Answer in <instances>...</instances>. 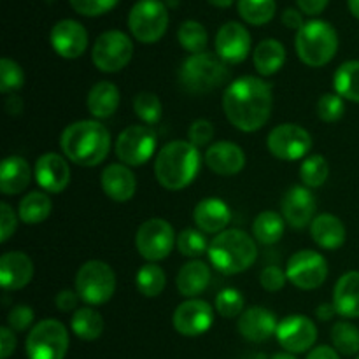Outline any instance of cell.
Masks as SVG:
<instances>
[{"label": "cell", "instance_id": "6da1fadb", "mask_svg": "<svg viewBox=\"0 0 359 359\" xmlns=\"http://www.w3.org/2000/svg\"><path fill=\"white\" fill-rule=\"evenodd\" d=\"M272 86L255 76H242L230 83L223 95V111L228 121L245 133L258 132L272 114Z\"/></svg>", "mask_w": 359, "mask_h": 359}, {"label": "cell", "instance_id": "7a4b0ae2", "mask_svg": "<svg viewBox=\"0 0 359 359\" xmlns=\"http://www.w3.org/2000/svg\"><path fill=\"white\" fill-rule=\"evenodd\" d=\"M60 147L72 163L86 168L97 167L111 151V133L95 119H81L63 130Z\"/></svg>", "mask_w": 359, "mask_h": 359}, {"label": "cell", "instance_id": "3957f363", "mask_svg": "<svg viewBox=\"0 0 359 359\" xmlns=\"http://www.w3.org/2000/svg\"><path fill=\"white\" fill-rule=\"evenodd\" d=\"M202 158L198 147L189 140H172L165 144L154 160L156 181L168 191L184 189L195 181L200 172Z\"/></svg>", "mask_w": 359, "mask_h": 359}, {"label": "cell", "instance_id": "277c9868", "mask_svg": "<svg viewBox=\"0 0 359 359\" xmlns=\"http://www.w3.org/2000/svg\"><path fill=\"white\" fill-rule=\"evenodd\" d=\"M207 256L217 272L235 276L252 266L258 258V248L251 235L233 228L221 231L210 241Z\"/></svg>", "mask_w": 359, "mask_h": 359}, {"label": "cell", "instance_id": "5b68a950", "mask_svg": "<svg viewBox=\"0 0 359 359\" xmlns=\"http://www.w3.org/2000/svg\"><path fill=\"white\" fill-rule=\"evenodd\" d=\"M230 72L223 60L212 53L191 55L179 67L177 79L189 95H205L223 86Z\"/></svg>", "mask_w": 359, "mask_h": 359}, {"label": "cell", "instance_id": "8992f818", "mask_svg": "<svg viewBox=\"0 0 359 359\" xmlns=\"http://www.w3.org/2000/svg\"><path fill=\"white\" fill-rule=\"evenodd\" d=\"M294 46L298 58L305 65L318 69L328 65L335 58L339 51V35L328 21L312 20L298 30Z\"/></svg>", "mask_w": 359, "mask_h": 359}, {"label": "cell", "instance_id": "52a82bcc", "mask_svg": "<svg viewBox=\"0 0 359 359\" xmlns=\"http://www.w3.org/2000/svg\"><path fill=\"white\" fill-rule=\"evenodd\" d=\"M76 291L90 307L107 304L116 291V273L112 266L100 259L83 263L76 273Z\"/></svg>", "mask_w": 359, "mask_h": 359}, {"label": "cell", "instance_id": "ba28073f", "mask_svg": "<svg viewBox=\"0 0 359 359\" xmlns=\"http://www.w3.org/2000/svg\"><path fill=\"white\" fill-rule=\"evenodd\" d=\"M28 359H65L69 351V332L56 319H44L30 330L27 337Z\"/></svg>", "mask_w": 359, "mask_h": 359}, {"label": "cell", "instance_id": "9c48e42d", "mask_svg": "<svg viewBox=\"0 0 359 359\" xmlns=\"http://www.w3.org/2000/svg\"><path fill=\"white\" fill-rule=\"evenodd\" d=\"M128 27L133 37L142 44L158 42L168 28L167 7L160 0H139L130 11Z\"/></svg>", "mask_w": 359, "mask_h": 359}, {"label": "cell", "instance_id": "30bf717a", "mask_svg": "<svg viewBox=\"0 0 359 359\" xmlns=\"http://www.w3.org/2000/svg\"><path fill=\"white\" fill-rule=\"evenodd\" d=\"M177 242L174 228L161 217H151L144 221L135 233L137 252L149 263L168 258Z\"/></svg>", "mask_w": 359, "mask_h": 359}, {"label": "cell", "instance_id": "8fae6325", "mask_svg": "<svg viewBox=\"0 0 359 359\" xmlns=\"http://www.w3.org/2000/svg\"><path fill=\"white\" fill-rule=\"evenodd\" d=\"M133 56V42L125 32L109 30L104 32L95 41L91 49L93 65L102 72H119L130 63Z\"/></svg>", "mask_w": 359, "mask_h": 359}, {"label": "cell", "instance_id": "7c38bea8", "mask_svg": "<svg viewBox=\"0 0 359 359\" xmlns=\"http://www.w3.org/2000/svg\"><path fill=\"white\" fill-rule=\"evenodd\" d=\"M116 156L126 167H140L153 158L156 151V133L147 125H132L116 139Z\"/></svg>", "mask_w": 359, "mask_h": 359}, {"label": "cell", "instance_id": "4fadbf2b", "mask_svg": "<svg viewBox=\"0 0 359 359\" xmlns=\"http://www.w3.org/2000/svg\"><path fill=\"white\" fill-rule=\"evenodd\" d=\"M286 277L298 290H318L328 279V263L318 251L302 249L287 259Z\"/></svg>", "mask_w": 359, "mask_h": 359}, {"label": "cell", "instance_id": "5bb4252c", "mask_svg": "<svg viewBox=\"0 0 359 359\" xmlns=\"http://www.w3.org/2000/svg\"><path fill=\"white\" fill-rule=\"evenodd\" d=\"M266 147L272 153V156L283 161H294L307 156L312 147V137L304 126L284 123V125L276 126L269 133Z\"/></svg>", "mask_w": 359, "mask_h": 359}, {"label": "cell", "instance_id": "9a60e30c", "mask_svg": "<svg viewBox=\"0 0 359 359\" xmlns=\"http://www.w3.org/2000/svg\"><path fill=\"white\" fill-rule=\"evenodd\" d=\"M277 342L291 354H300L311 349L318 340V328L314 321L302 314H293L279 323L276 332Z\"/></svg>", "mask_w": 359, "mask_h": 359}, {"label": "cell", "instance_id": "2e32d148", "mask_svg": "<svg viewBox=\"0 0 359 359\" xmlns=\"http://www.w3.org/2000/svg\"><path fill=\"white\" fill-rule=\"evenodd\" d=\"M174 328L182 337H200L209 332L214 323V311L205 300L188 298L174 312Z\"/></svg>", "mask_w": 359, "mask_h": 359}, {"label": "cell", "instance_id": "e0dca14e", "mask_svg": "<svg viewBox=\"0 0 359 359\" xmlns=\"http://www.w3.org/2000/svg\"><path fill=\"white\" fill-rule=\"evenodd\" d=\"M251 53V35L238 21H228L216 34V55L228 65L242 63Z\"/></svg>", "mask_w": 359, "mask_h": 359}, {"label": "cell", "instance_id": "ac0fdd59", "mask_svg": "<svg viewBox=\"0 0 359 359\" xmlns=\"http://www.w3.org/2000/svg\"><path fill=\"white\" fill-rule=\"evenodd\" d=\"M316 209H318V202L307 186L290 188L284 193L283 202H280L284 221L297 230L309 226L314 221Z\"/></svg>", "mask_w": 359, "mask_h": 359}, {"label": "cell", "instance_id": "d6986e66", "mask_svg": "<svg viewBox=\"0 0 359 359\" xmlns=\"http://www.w3.org/2000/svg\"><path fill=\"white\" fill-rule=\"evenodd\" d=\"M49 41H51V46L56 55L67 60H76L86 51L88 32L77 21L62 20L51 28Z\"/></svg>", "mask_w": 359, "mask_h": 359}, {"label": "cell", "instance_id": "ffe728a7", "mask_svg": "<svg viewBox=\"0 0 359 359\" xmlns=\"http://www.w3.org/2000/svg\"><path fill=\"white\" fill-rule=\"evenodd\" d=\"M70 177V167L69 161L56 153H46L37 158L35 163V181L41 186L42 191L51 193V195H58V193L65 191L69 186Z\"/></svg>", "mask_w": 359, "mask_h": 359}, {"label": "cell", "instance_id": "44dd1931", "mask_svg": "<svg viewBox=\"0 0 359 359\" xmlns=\"http://www.w3.org/2000/svg\"><path fill=\"white\" fill-rule=\"evenodd\" d=\"M277 326H279V323H277L276 314L269 311V309L259 307V305L242 312L237 323L238 333L245 340L255 344H262L269 340L272 335H276Z\"/></svg>", "mask_w": 359, "mask_h": 359}, {"label": "cell", "instance_id": "7402d4cb", "mask_svg": "<svg viewBox=\"0 0 359 359\" xmlns=\"http://www.w3.org/2000/svg\"><path fill=\"white\" fill-rule=\"evenodd\" d=\"M205 165L217 175H237L245 167V154L238 144L221 140L205 151Z\"/></svg>", "mask_w": 359, "mask_h": 359}, {"label": "cell", "instance_id": "603a6c76", "mask_svg": "<svg viewBox=\"0 0 359 359\" xmlns=\"http://www.w3.org/2000/svg\"><path fill=\"white\" fill-rule=\"evenodd\" d=\"M34 279V263L25 252L9 251L0 256V284L6 291L23 290Z\"/></svg>", "mask_w": 359, "mask_h": 359}, {"label": "cell", "instance_id": "cb8c5ba5", "mask_svg": "<svg viewBox=\"0 0 359 359\" xmlns=\"http://www.w3.org/2000/svg\"><path fill=\"white\" fill-rule=\"evenodd\" d=\"M100 184L105 195L119 203L132 200L137 191L135 174L123 163H112L105 167L100 175Z\"/></svg>", "mask_w": 359, "mask_h": 359}, {"label": "cell", "instance_id": "d4e9b609", "mask_svg": "<svg viewBox=\"0 0 359 359\" xmlns=\"http://www.w3.org/2000/svg\"><path fill=\"white\" fill-rule=\"evenodd\" d=\"M193 221L203 233H221L231 221V210L219 198H203L193 210Z\"/></svg>", "mask_w": 359, "mask_h": 359}, {"label": "cell", "instance_id": "484cf974", "mask_svg": "<svg viewBox=\"0 0 359 359\" xmlns=\"http://www.w3.org/2000/svg\"><path fill=\"white\" fill-rule=\"evenodd\" d=\"M332 304L335 305L337 314L342 318H359V272L353 270L337 280Z\"/></svg>", "mask_w": 359, "mask_h": 359}, {"label": "cell", "instance_id": "4316f807", "mask_svg": "<svg viewBox=\"0 0 359 359\" xmlns=\"http://www.w3.org/2000/svg\"><path fill=\"white\" fill-rule=\"evenodd\" d=\"M311 237L326 251H335L346 242L347 231L342 221L333 214H319L311 223Z\"/></svg>", "mask_w": 359, "mask_h": 359}, {"label": "cell", "instance_id": "83f0119b", "mask_svg": "<svg viewBox=\"0 0 359 359\" xmlns=\"http://www.w3.org/2000/svg\"><path fill=\"white\" fill-rule=\"evenodd\" d=\"M210 269L200 259H191L181 266L175 277L179 294L186 298H196L209 287Z\"/></svg>", "mask_w": 359, "mask_h": 359}, {"label": "cell", "instance_id": "f1b7e54d", "mask_svg": "<svg viewBox=\"0 0 359 359\" xmlns=\"http://www.w3.org/2000/svg\"><path fill=\"white\" fill-rule=\"evenodd\" d=\"M30 165L21 156H9L0 165V191L7 196H14L25 191L30 184Z\"/></svg>", "mask_w": 359, "mask_h": 359}, {"label": "cell", "instance_id": "f546056e", "mask_svg": "<svg viewBox=\"0 0 359 359\" xmlns=\"http://www.w3.org/2000/svg\"><path fill=\"white\" fill-rule=\"evenodd\" d=\"M119 100L121 95L116 84L111 81H100V83L93 84L86 98L88 111L93 118L97 119H107L118 111Z\"/></svg>", "mask_w": 359, "mask_h": 359}, {"label": "cell", "instance_id": "4dcf8cb0", "mask_svg": "<svg viewBox=\"0 0 359 359\" xmlns=\"http://www.w3.org/2000/svg\"><path fill=\"white\" fill-rule=\"evenodd\" d=\"M252 62H255V69L262 76H273L283 69L284 62H286V49L276 39H265L259 42L252 53Z\"/></svg>", "mask_w": 359, "mask_h": 359}, {"label": "cell", "instance_id": "1f68e13d", "mask_svg": "<svg viewBox=\"0 0 359 359\" xmlns=\"http://www.w3.org/2000/svg\"><path fill=\"white\" fill-rule=\"evenodd\" d=\"M74 335L84 342H93L104 333V318L93 307H81L74 312L70 321Z\"/></svg>", "mask_w": 359, "mask_h": 359}, {"label": "cell", "instance_id": "d6a6232c", "mask_svg": "<svg viewBox=\"0 0 359 359\" xmlns=\"http://www.w3.org/2000/svg\"><path fill=\"white\" fill-rule=\"evenodd\" d=\"M53 202L46 191H32L21 198L18 205V216L25 224H41L49 217Z\"/></svg>", "mask_w": 359, "mask_h": 359}, {"label": "cell", "instance_id": "836d02e7", "mask_svg": "<svg viewBox=\"0 0 359 359\" xmlns=\"http://www.w3.org/2000/svg\"><path fill=\"white\" fill-rule=\"evenodd\" d=\"M284 226H286V221L280 214L273 212V210H265L256 216L255 223H252V235L259 244L272 245L283 238Z\"/></svg>", "mask_w": 359, "mask_h": 359}, {"label": "cell", "instance_id": "e575fe53", "mask_svg": "<svg viewBox=\"0 0 359 359\" xmlns=\"http://www.w3.org/2000/svg\"><path fill=\"white\" fill-rule=\"evenodd\" d=\"M333 88L342 98L359 104V60L344 62L333 74Z\"/></svg>", "mask_w": 359, "mask_h": 359}, {"label": "cell", "instance_id": "d590c367", "mask_svg": "<svg viewBox=\"0 0 359 359\" xmlns=\"http://www.w3.org/2000/svg\"><path fill=\"white\" fill-rule=\"evenodd\" d=\"M135 286L144 297L156 298L163 293L165 286H167V276H165L163 269L160 265L146 263V265L137 270Z\"/></svg>", "mask_w": 359, "mask_h": 359}, {"label": "cell", "instance_id": "8d00e7d4", "mask_svg": "<svg viewBox=\"0 0 359 359\" xmlns=\"http://www.w3.org/2000/svg\"><path fill=\"white\" fill-rule=\"evenodd\" d=\"M238 14L242 20L255 27L270 23L276 16V0H238Z\"/></svg>", "mask_w": 359, "mask_h": 359}, {"label": "cell", "instance_id": "74e56055", "mask_svg": "<svg viewBox=\"0 0 359 359\" xmlns=\"http://www.w3.org/2000/svg\"><path fill=\"white\" fill-rule=\"evenodd\" d=\"M333 349L344 356L359 353V328L349 321H339L332 328Z\"/></svg>", "mask_w": 359, "mask_h": 359}, {"label": "cell", "instance_id": "f35d334b", "mask_svg": "<svg viewBox=\"0 0 359 359\" xmlns=\"http://www.w3.org/2000/svg\"><path fill=\"white\" fill-rule=\"evenodd\" d=\"M177 41L186 51L191 55H198V53H205L209 37H207V30L202 23L188 20L179 27Z\"/></svg>", "mask_w": 359, "mask_h": 359}, {"label": "cell", "instance_id": "ab89813d", "mask_svg": "<svg viewBox=\"0 0 359 359\" xmlns=\"http://www.w3.org/2000/svg\"><path fill=\"white\" fill-rule=\"evenodd\" d=\"M330 175V165L321 154H312L305 158L300 167V179L307 188H321Z\"/></svg>", "mask_w": 359, "mask_h": 359}, {"label": "cell", "instance_id": "60d3db41", "mask_svg": "<svg viewBox=\"0 0 359 359\" xmlns=\"http://www.w3.org/2000/svg\"><path fill=\"white\" fill-rule=\"evenodd\" d=\"M133 111H135L137 118H140L149 126L160 121L161 114H163V105H161L158 95L151 93V91H140L133 98Z\"/></svg>", "mask_w": 359, "mask_h": 359}, {"label": "cell", "instance_id": "b9f144b4", "mask_svg": "<svg viewBox=\"0 0 359 359\" xmlns=\"http://www.w3.org/2000/svg\"><path fill=\"white\" fill-rule=\"evenodd\" d=\"M177 251L186 258H198L203 252L209 251V242H207L203 231L195 228H186L177 235Z\"/></svg>", "mask_w": 359, "mask_h": 359}, {"label": "cell", "instance_id": "7bdbcfd3", "mask_svg": "<svg viewBox=\"0 0 359 359\" xmlns=\"http://www.w3.org/2000/svg\"><path fill=\"white\" fill-rule=\"evenodd\" d=\"M214 305H216L217 314L223 316V318L226 319H233V318H238V316H242L245 300L238 290H233V287H224V290H221L219 293H217Z\"/></svg>", "mask_w": 359, "mask_h": 359}, {"label": "cell", "instance_id": "ee69618b", "mask_svg": "<svg viewBox=\"0 0 359 359\" xmlns=\"http://www.w3.org/2000/svg\"><path fill=\"white\" fill-rule=\"evenodd\" d=\"M25 84V72L14 60H0V91L4 95L21 90Z\"/></svg>", "mask_w": 359, "mask_h": 359}, {"label": "cell", "instance_id": "f6af8a7d", "mask_svg": "<svg viewBox=\"0 0 359 359\" xmlns=\"http://www.w3.org/2000/svg\"><path fill=\"white\" fill-rule=\"evenodd\" d=\"M346 112L344 98L337 93H325L318 100V116L325 123H337Z\"/></svg>", "mask_w": 359, "mask_h": 359}, {"label": "cell", "instance_id": "bcb514c9", "mask_svg": "<svg viewBox=\"0 0 359 359\" xmlns=\"http://www.w3.org/2000/svg\"><path fill=\"white\" fill-rule=\"evenodd\" d=\"M69 2L77 14L93 18L102 16V14L114 9L119 0H69Z\"/></svg>", "mask_w": 359, "mask_h": 359}, {"label": "cell", "instance_id": "7dc6e473", "mask_svg": "<svg viewBox=\"0 0 359 359\" xmlns=\"http://www.w3.org/2000/svg\"><path fill=\"white\" fill-rule=\"evenodd\" d=\"M35 312L28 305H16L7 314V326L13 332H27L34 325Z\"/></svg>", "mask_w": 359, "mask_h": 359}, {"label": "cell", "instance_id": "c3c4849f", "mask_svg": "<svg viewBox=\"0 0 359 359\" xmlns=\"http://www.w3.org/2000/svg\"><path fill=\"white\" fill-rule=\"evenodd\" d=\"M212 137H214V126L212 123L207 121V119H195L188 130V139L195 147L207 146V144L212 140Z\"/></svg>", "mask_w": 359, "mask_h": 359}, {"label": "cell", "instance_id": "681fc988", "mask_svg": "<svg viewBox=\"0 0 359 359\" xmlns=\"http://www.w3.org/2000/svg\"><path fill=\"white\" fill-rule=\"evenodd\" d=\"M286 272L279 269V266H265L259 273V284H262L263 290L270 291V293H277V291L283 290L286 286Z\"/></svg>", "mask_w": 359, "mask_h": 359}, {"label": "cell", "instance_id": "f907efd6", "mask_svg": "<svg viewBox=\"0 0 359 359\" xmlns=\"http://www.w3.org/2000/svg\"><path fill=\"white\" fill-rule=\"evenodd\" d=\"M18 228V217L7 202L0 203V242L6 244Z\"/></svg>", "mask_w": 359, "mask_h": 359}, {"label": "cell", "instance_id": "816d5d0a", "mask_svg": "<svg viewBox=\"0 0 359 359\" xmlns=\"http://www.w3.org/2000/svg\"><path fill=\"white\" fill-rule=\"evenodd\" d=\"M79 294L77 291L72 290H63L56 294L55 298V304L56 309L62 312H76L77 311V305H79Z\"/></svg>", "mask_w": 359, "mask_h": 359}, {"label": "cell", "instance_id": "f5cc1de1", "mask_svg": "<svg viewBox=\"0 0 359 359\" xmlns=\"http://www.w3.org/2000/svg\"><path fill=\"white\" fill-rule=\"evenodd\" d=\"M16 349V337L9 326L0 328V359H9Z\"/></svg>", "mask_w": 359, "mask_h": 359}, {"label": "cell", "instance_id": "db71d44e", "mask_svg": "<svg viewBox=\"0 0 359 359\" xmlns=\"http://www.w3.org/2000/svg\"><path fill=\"white\" fill-rule=\"evenodd\" d=\"M330 0H297L298 7H300L302 13L309 14V16H318L323 11L326 9Z\"/></svg>", "mask_w": 359, "mask_h": 359}, {"label": "cell", "instance_id": "11a10c76", "mask_svg": "<svg viewBox=\"0 0 359 359\" xmlns=\"http://www.w3.org/2000/svg\"><path fill=\"white\" fill-rule=\"evenodd\" d=\"M283 23L286 25L287 28H291V30H300V28L305 25L304 23V18H302V14L298 13L297 9H293V7H290V9L284 11Z\"/></svg>", "mask_w": 359, "mask_h": 359}, {"label": "cell", "instance_id": "9f6ffc18", "mask_svg": "<svg viewBox=\"0 0 359 359\" xmlns=\"http://www.w3.org/2000/svg\"><path fill=\"white\" fill-rule=\"evenodd\" d=\"M307 359H340L339 353L330 346H319L309 353Z\"/></svg>", "mask_w": 359, "mask_h": 359}, {"label": "cell", "instance_id": "6f0895ef", "mask_svg": "<svg viewBox=\"0 0 359 359\" xmlns=\"http://www.w3.org/2000/svg\"><path fill=\"white\" fill-rule=\"evenodd\" d=\"M337 311H335V305L333 304H321L318 307V311H316V316H318L319 321L326 323V321H332L333 318H335Z\"/></svg>", "mask_w": 359, "mask_h": 359}, {"label": "cell", "instance_id": "680465c9", "mask_svg": "<svg viewBox=\"0 0 359 359\" xmlns=\"http://www.w3.org/2000/svg\"><path fill=\"white\" fill-rule=\"evenodd\" d=\"M21 109H23V102H21L20 97H14V95L7 97V100H6L7 114L18 116L21 112Z\"/></svg>", "mask_w": 359, "mask_h": 359}, {"label": "cell", "instance_id": "91938a15", "mask_svg": "<svg viewBox=\"0 0 359 359\" xmlns=\"http://www.w3.org/2000/svg\"><path fill=\"white\" fill-rule=\"evenodd\" d=\"M209 4H212L214 7H221V9H226V7H230L231 4L235 2V0H207Z\"/></svg>", "mask_w": 359, "mask_h": 359}, {"label": "cell", "instance_id": "94428289", "mask_svg": "<svg viewBox=\"0 0 359 359\" xmlns=\"http://www.w3.org/2000/svg\"><path fill=\"white\" fill-rule=\"evenodd\" d=\"M347 6H349L351 14L359 20V0H347Z\"/></svg>", "mask_w": 359, "mask_h": 359}, {"label": "cell", "instance_id": "6125c7cd", "mask_svg": "<svg viewBox=\"0 0 359 359\" xmlns=\"http://www.w3.org/2000/svg\"><path fill=\"white\" fill-rule=\"evenodd\" d=\"M270 359H297V358H294L291 353H279V354H273Z\"/></svg>", "mask_w": 359, "mask_h": 359}, {"label": "cell", "instance_id": "be15d7a7", "mask_svg": "<svg viewBox=\"0 0 359 359\" xmlns=\"http://www.w3.org/2000/svg\"><path fill=\"white\" fill-rule=\"evenodd\" d=\"M356 359H359V356H358V358H356Z\"/></svg>", "mask_w": 359, "mask_h": 359}]
</instances>
